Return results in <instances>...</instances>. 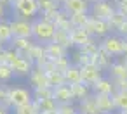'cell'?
<instances>
[{"label": "cell", "mask_w": 127, "mask_h": 114, "mask_svg": "<svg viewBox=\"0 0 127 114\" xmlns=\"http://www.w3.org/2000/svg\"><path fill=\"white\" fill-rule=\"evenodd\" d=\"M56 24L54 23H49L45 21L44 17H37L32 21V38L37 42V43H51L54 40V35H56Z\"/></svg>", "instance_id": "6da1fadb"}, {"label": "cell", "mask_w": 127, "mask_h": 114, "mask_svg": "<svg viewBox=\"0 0 127 114\" xmlns=\"http://www.w3.org/2000/svg\"><path fill=\"white\" fill-rule=\"evenodd\" d=\"M11 12H12V17L26 19V21H33L40 16L37 0H12Z\"/></svg>", "instance_id": "7a4b0ae2"}, {"label": "cell", "mask_w": 127, "mask_h": 114, "mask_svg": "<svg viewBox=\"0 0 127 114\" xmlns=\"http://www.w3.org/2000/svg\"><path fill=\"white\" fill-rule=\"evenodd\" d=\"M91 17L94 19H101V21H110L115 14H117V4L113 0H96L91 4L89 9Z\"/></svg>", "instance_id": "3957f363"}, {"label": "cell", "mask_w": 127, "mask_h": 114, "mask_svg": "<svg viewBox=\"0 0 127 114\" xmlns=\"http://www.w3.org/2000/svg\"><path fill=\"white\" fill-rule=\"evenodd\" d=\"M125 43H127V38H124V36H120V35H117V33H111V35L104 36V38L99 42V45H101L111 57H115V59L124 57Z\"/></svg>", "instance_id": "277c9868"}, {"label": "cell", "mask_w": 127, "mask_h": 114, "mask_svg": "<svg viewBox=\"0 0 127 114\" xmlns=\"http://www.w3.org/2000/svg\"><path fill=\"white\" fill-rule=\"evenodd\" d=\"M7 97L12 107L28 105L33 102V90L28 86H7Z\"/></svg>", "instance_id": "5b68a950"}, {"label": "cell", "mask_w": 127, "mask_h": 114, "mask_svg": "<svg viewBox=\"0 0 127 114\" xmlns=\"http://www.w3.org/2000/svg\"><path fill=\"white\" fill-rule=\"evenodd\" d=\"M85 30L91 33V36L92 38H99V40H103L104 36H108V35H111L113 33V28H111V24H110V21H101V19H94V17H91L89 19V23L85 24Z\"/></svg>", "instance_id": "8992f818"}, {"label": "cell", "mask_w": 127, "mask_h": 114, "mask_svg": "<svg viewBox=\"0 0 127 114\" xmlns=\"http://www.w3.org/2000/svg\"><path fill=\"white\" fill-rule=\"evenodd\" d=\"M104 69L97 64V62H89L80 66V74H82V81L87 85H94L97 80H101L104 76Z\"/></svg>", "instance_id": "52a82bcc"}, {"label": "cell", "mask_w": 127, "mask_h": 114, "mask_svg": "<svg viewBox=\"0 0 127 114\" xmlns=\"http://www.w3.org/2000/svg\"><path fill=\"white\" fill-rule=\"evenodd\" d=\"M11 67H12V71H14V76H18V78H28L30 73L33 71L35 64H33L28 57H25V55L21 54V55L11 64Z\"/></svg>", "instance_id": "ba28073f"}, {"label": "cell", "mask_w": 127, "mask_h": 114, "mask_svg": "<svg viewBox=\"0 0 127 114\" xmlns=\"http://www.w3.org/2000/svg\"><path fill=\"white\" fill-rule=\"evenodd\" d=\"M11 30L14 36H23V38H32V21L26 19H18V17H11Z\"/></svg>", "instance_id": "9c48e42d"}, {"label": "cell", "mask_w": 127, "mask_h": 114, "mask_svg": "<svg viewBox=\"0 0 127 114\" xmlns=\"http://www.w3.org/2000/svg\"><path fill=\"white\" fill-rule=\"evenodd\" d=\"M91 0H64L61 4V9L68 14H77V12H89L91 9Z\"/></svg>", "instance_id": "30bf717a"}, {"label": "cell", "mask_w": 127, "mask_h": 114, "mask_svg": "<svg viewBox=\"0 0 127 114\" xmlns=\"http://www.w3.org/2000/svg\"><path fill=\"white\" fill-rule=\"evenodd\" d=\"M70 38H71L73 49H80V47H84V45H87V43H91L94 40L85 28H73L70 31Z\"/></svg>", "instance_id": "8fae6325"}, {"label": "cell", "mask_w": 127, "mask_h": 114, "mask_svg": "<svg viewBox=\"0 0 127 114\" xmlns=\"http://www.w3.org/2000/svg\"><path fill=\"white\" fill-rule=\"evenodd\" d=\"M28 83H30V88H40V86H49V76L47 73L42 69V67H33V71L30 73L28 76Z\"/></svg>", "instance_id": "7c38bea8"}, {"label": "cell", "mask_w": 127, "mask_h": 114, "mask_svg": "<svg viewBox=\"0 0 127 114\" xmlns=\"http://www.w3.org/2000/svg\"><path fill=\"white\" fill-rule=\"evenodd\" d=\"M91 88H92V93H96V95H99V93H103V95H113L115 93V85H113V80L110 76H103L94 85H91Z\"/></svg>", "instance_id": "4fadbf2b"}, {"label": "cell", "mask_w": 127, "mask_h": 114, "mask_svg": "<svg viewBox=\"0 0 127 114\" xmlns=\"http://www.w3.org/2000/svg\"><path fill=\"white\" fill-rule=\"evenodd\" d=\"M94 98H96V104H97L101 114H115V112H117L113 95H103V93L96 95V93H94Z\"/></svg>", "instance_id": "5bb4252c"}, {"label": "cell", "mask_w": 127, "mask_h": 114, "mask_svg": "<svg viewBox=\"0 0 127 114\" xmlns=\"http://www.w3.org/2000/svg\"><path fill=\"white\" fill-rule=\"evenodd\" d=\"M77 111H78V114H101V111H99V107L96 104L94 93H91L84 100L77 102Z\"/></svg>", "instance_id": "9a60e30c"}, {"label": "cell", "mask_w": 127, "mask_h": 114, "mask_svg": "<svg viewBox=\"0 0 127 114\" xmlns=\"http://www.w3.org/2000/svg\"><path fill=\"white\" fill-rule=\"evenodd\" d=\"M52 98L58 102V105H59V104H75V98H73V93H71V86H70V85L56 86Z\"/></svg>", "instance_id": "2e32d148"}, {"label": "cell", "mask_w": 127, "mask_h": 114, "mask_svg": "<svg viewBox=\"0 0 127 114\" xmlns=\"http://www.w3.org/2000/svg\"><path fill=\"white\" fill-rule=\"evenodd\" d=\"M44 47H45V54H47V57H49L51 61H56V59H59V57H66V55H70V50L64 49L63 45L56 43V42L45 43Z\"/></svg>", "instance_id": "e0dca14e"}, {"label": "cell", "mask_w": 127, "mask_h": 114, "mask_svg": "<svg viewBox=\"0 0 127 114\" xmlns=\"http://www.w3.org/2000/svg\"><path fill=\"white\" fill-rule=\"evenodd\" d=\"M108 76L111 78V80H127V66L120 61V59H117L110 67H108Z\"/></svg>", "instance_id": "ac0fdd59"}, {"label": "cell", "mask_w": 127, "mask_h": 114, "mask_svg": "<svg viewBox=\"0 0 127 114\" xmlns=\"http://www.w3.org/2000/svg\"><path fill=\"white\" fill-rule=\"evenodd\" d=\"M70 86H71V93H73L75 104L80 102V100H84L85 97H89V95L92 93L91 85H87V83H84V81H80V83H73V85H70Z\"/></svg>", "instance_id": "d6986e66"}, {"label": "cell", "mask_w": 127, "mask_h": 114, "mask_svg": "<svg viewBox=\"0 0 127 114\" xmlns=\"http://www.w3.org/2000/svg\"><path fill=\"white\" fill-rule=\"evenodd\" d=\"M35 43H37V42H35L33 38H23V36H14V38L11 40V43H9V45H11L12 49H16L18 52H21V54L25 55V54H26V52H28V50H30V49L33 47V45H35Z\"/></svg>", "instance_id": "ffe728a7"}, {"label": "cell", "mask_w": 127, "mask_h": 114, "mask_svg": "<svg viewBox=\"0 0 127 114\" xmlns=\"http://www.w3.org/2000/svg\"><path fill=\"white\" fill-rule=\"evenodd\" d=\"M14 38L12 35V30H11V23L9 19H4V21H0V42H2L5 47L11 43V40Z\"/></svg>", "instance_id": "44dd1931"}, {"label": "cell", "mask_w": 127, "mask_h": 114, "mask_svg": "<svg viewBox=\"0 0 127 114\" xmlns=\"http://www.w3.org/2000/svg\"><path fill=\"white\" fill-rule=\"evenodd\" d=\"M64 80L66 85H73V83H80L82 81V74H80V66L71 64L66 71H64Z\"/></svg>", "instance_id": "7402d4cb"}, {"label": "cell", "mask_w": 127, "mask_h": 114, "mask_svg": "<svg viewBox=\"0 0 127 114\" xmlns=\"http://www.w3.org/2000/svg\"><path fill=\"white\" fill-rule=\"evenodd\" d=\"M96 62H97L104 71H108V67L115 62V57H111V55L103 49V47H99V52L96 54Z\"/></svg>", "instance_id": "603a6c76"}, {"label": "cell", "mask_w": 127, "mask_h": 114, "mask_svg": "<svg viewBox=\"0 0 127 114\" xmlns=\"http://www.w3.org/2000/svg\"><path fill=\"white\" fill-rule=\"evenodd\" d=\"M91 14L89 12H77V14H70V23L73 28H85V24L89 23Z\"/></svg>", "instance_id": "cb8c5ba5"}, {"label": "cell", "mask_w": 127, "mask_h": 114, "mask_svg": "<svg viewBox=\"0 0 127 114\" xmlns=\"http://www.w3.org/2000/svg\"><path fill=\"white\" fill-rule=\"evenodd\" d=\"M54 97V88L51 86H40V88H33V100L35 102H42L47 98Z\"/></svg>", "instance_id": "d4e9b609"}, {"label": "cell", "mask_w": 127, "mask_h": 114, "mask_svg": "<svg viewBox=\"0 0 127 114\" xmlns=\"http://www.w3.org/2000/svg\"><path fill=\"white\" fill-rule=\"evenodd\" d=\"M56 43L63 45L64 49H73V43H71V38H70V31H63V30H56V35H54V40Z\"/></svg>", "instance_id": "484cf974"}, {"label": "cell", "mask_w": 127, "mask_h": 114, "mask_svg": "<svg viewBox=\"0 0 127 114\" xmlns=\"http://www.w3.org/2000/svg\"><path fill=\"white\" fill-rule=\"evenodd\" d=\"M40 107L38 104L33 100L28 105H19V107H12V114H40Z\"/></svg>", "instance_id": "4316f807"}, {"label": "cell", "mask_w": 127, "mask_h": 114, "mask_svg": "<svg viewBox=\"0 0 127 114\" xmlns=\"http://www.w3.org/2000/svg\"><path fill=\"white\" fill-rule=\"evenodd\" d=\"M117 111H127V90H117L113 93Z\"/></svg>", "instance_id": "83f0119b"}, {"label": "cell", "mask_w": 127, "mask_h": 114, "mask_svg": "<svg viewBox=\"0 0 127 114\" xmlns=\"http://www.w3.org/2000/svg\"><path fill=\"white\" fill-rule=\"evenodd\" d=\"M47 76H49V86H51V88L66 85L64 73H61V71H51V73H47Z\"/></svg>", "instance_id": "f1b7e54d"}, {"label": "cell", "mask_w": 127, "mask_h": 114, "mask_svg": "<svg viewBox=\"0 0 127 114\" xmlns=\"http://www.w3.org/2000/svg\"><path fill=\"white\" fill-rule=\"evenodd\" d=\"M37 2H38L40 14H45V12H51V11H58V9H61V4L56 2V0H37Z\"/></svg>", "instance_id": "f546056e"}, {"label": "cell", "mask_w": 127, "mask_h": 114, "mask_svg": "<svg viewBox=\"0 0 127 114\" xmlns=\"http://www.w3.org/2000/svg\"><path fill=\"white\" fill-rule=\"evenodd\" d=\"M12 76H14V71H12L11 64H7V62L0 64V83H7V81H11Z\"/></svg>", "instance_id": "4dcf8cb0"}, {"label": "cell", "mask_w": 127, "mask_h": 114, "mask_svg": "<svg viewBox=\"0 0 127 114\" xmlns=\"http://www.w3.org/2000/svg\"><path fill=\"white\" fill-rule=\"evenodd\" d=\"M42 112H58V102L54 98H47L42 102H37Z\"/></svg>", "instance_id": "1f68e13d"}, {"label": "cell", "mask_w": 127, "mask_h": 114, "mask_svg": "<svg viewBox=\"0 0 127 114\" xmlns=\"http://www.w3.org/2000/svg\"><path fill=\"white\" fill-rule=\"evenodd\" d=\"M58 114H78L77 104H59L58 105Z\"/></svg>", "instance_id": "d6a6232c"}, {"label": "cell", "mask_w": 127, "mask_h": 114, "mask_svg": "<svg viewBox=\"0 0 127 114\" xmlns=\"http://www.w3.org/2000/svg\"><path fill=\"white\" fill-rule=\"evenodd\" d=\"M124 21H125V17H124L122 14H118V12H117V14H115V16H113V17L110 19V24H111L113 31H115V30H117V28H118V26H120V24H122Z\"/></svg>", "instance_id": "836d02e7"}, {"label": "cell", "mask_w": 127, "mask_h": 114, "mask_svg": "<svg viewBox=\"0 0 127 114\" xmlns=\"http://www.w3.org/2000/svg\"><path fill=\"white\" fill-rule=\"evenodd\" d=\"M9 11H11V9H9V7L2 2V0H0V21L9 19V17H7V16H9Z\"/></svg>", "instance_id": "e575fe53"}, {"label": "cell", "mask_w": 127, "mask_h": 114, "mask_svg": "<svg viewBox=\"0 0 127 114\" xmlns=\"http://www.w3.org/2000/svg\"><path fill=\"white\" fill-rule=\"evenodd\" d=\"M115 33H117V35H120V36H124V38H127V19H125V21H124L117 30H115Z\"/></svg>", "instance_id": "d590c367"}, {"label": "cell", "mask_w": 127, "mask_h": 114, "mask_svg": "<svg viewBox=\"0 0 127 114\" xmlns=\"http://www.w3.org/2000/svg\"><path fill=\"white\" fill-rule=\"evenodd\" d=\"M115 85V92L117 90H127V80H113Z\"/></svg>", "instance_id": "8d00e7d4"}, {"label": "cell", "mask_w": 127, "mask_h": 114, "mask_svg": "<svg viewBox=\"0 0 127 114\" xmlns=\"http://www.w3.org/2000/svg\"><path fill=\"white\" fill-rule=\"evenodd\" d=\"M117 12L122 14V16L127 19V4H118V5H117Z\"/></svg>", "instance_id": "74e56055"}, {"label": "cell", "mask_w": 127, "mask_h": 114, "mask_svg": "<svg viewBox=\"0 0 127 114\" xmlns=\"http://www.w3.org/2000/svg\"><path fill=\"white\" fill-rule=\"evenodd\" d=\"M4 62H7V52H5V47L0 49V64H4Z\"/></svg>", "instance_id": "f35d334b"}, {"label": "cell", "mask_w": 127, "mask_h": 114, "mask_svg": "<svg viewBox=\"0 0 127 114\" xmlns=\"http://www.w3.org/2000/svg\"><path fill=\"white\" fill-rule=\"evenodd\" d=\"M0 114H12V109L4 105V104H0Z\"/></svg>", "instance_id": "ab89813d"}, {"label": "cell", "mask_w": 127, "mask_h": 114, "mask_svg": "<svg viewBox=\"0 0 127 114\" xmlns=\"http://www.w3.org/2000/svg\"><path fill=\"white\" fill-rule=\"evenodd\" d=\"M2 2H4V4H5L9 9H11V5H12V0H2Z\"/></svg>", "instance_id": "60d3db41"}, {"label": "cell", "mask_w": 127, "mask_h": 114, "mask_svg": "<svg viewBox=\"0 0 127 114\" xmlns=\"http://www.w3.org/2000/svg\"><path fill=\"white\" fill-rule=\"evenodd\" d=\"M113 2L118 5V4H127V0H113Z\"/></svg>", "instance_id": "b9f144b4"}, {"label": "cell", "mask_w": 127, "mask_h": 114, "mask_svg": "<svg viewBox=\"0 0 127 114\" xmlns=\"http://www.w3.org/2000/svg\"><path fill=\"white\" fill-rule=\"evenodd\" d=\"M120 61H122V62H124V64L127 66V55H124V57H120Z\"/></svg>", "instance_id": "7bdbcfd3"}, {"label": "cell", "mask_w": 127, "mask_h": 114, "mask_svg": "<svg viewBox=\"0 0 127 114\" xmlns=\"http://www.w3.org/2000/svg\"><path fill=\"white\" fill-rule=\"evenodd\" d=\"M115 114H127V111H117Z\"/></svg>", "instance_id": "ee69618b"}, {"label": "cell", "mask_w": 127, "mask_h": 114, "mask_svg": "<svg viewBox=\"0 0 127 114\" xmlns=\"http://www.w3.org/2000/svg\"><path fill=\"white\" fill-rule=\"evenodd\" d=\"M40 114H58V112H40Z\"/></svg>", "instance_id": "f6af8a7d"}, {"label": "cell", "mask_w": 127, "mask_h": 114, "mask_svg": "<svg viewBox=\"0 0 127 114\" xmlns=\"http://www.w3.org/2000/svg\"><path fill=\"white\" fill-rule=\"evenodd\" d=\"M124 55H127V43H125V52H124Z\"/></svg>", "instance_id": "bcb514c9"}, {"label": "cell", "mask_w": 127, "mask_h": 114, "mask_svg": "<svg viewBox=\"0 0 127 114\" xmlns=\"http://www.w3.org/2000/svg\"><path fill=\"white\" fill-rule=\"evenodd\" d=\"M4 47H5V45H4V43H2V42H0V49H4Z\"/></svg>", "instance_id": "7dc6e473"}, {"label": "cell", "mask_w": 127, "mask_h": 114, "mask_svg": "<svg viewBox=\"0 0 127 114\" xmlns=\"http://www.w3.org/2000/svg\"><path fill=\"white\" fill-rule=\"evenodd\" d=\"M56 2H59V4H63V2H64V0H56Z\"/></svg>", "instance_id": "c3c4849f"}, {"label": "cell", "mask_w": 127, "mask_h": 114, "mask_svg": "<svg viewBox=\"0 0 127 114\" xmlns=\"http://www.w3.org/2000/svg\"><path fill=\"white\" fill-rule=\"evenodd\" d=\"M91 2H96V0H91Z\"/></svg>", "instance_id": "681fc988"}]
</instances>
